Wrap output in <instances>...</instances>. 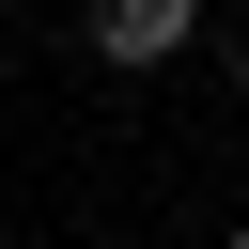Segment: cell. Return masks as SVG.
Returning <instances> with one entry per match:
<instances>
[{"label": "cell", "mask_w": 249, "mask_h": 249, "mask_svg": "<svg viewBox=\"0 0 249 249\" xmlns=\"http://www.w3.org/2000/svg\"><path fill=\"white\" fill-rule=\"evenodd\" d=\"M202 47V0H93V62H171Z\"/></svg>", "instance_id": "1"}]
</instances>
